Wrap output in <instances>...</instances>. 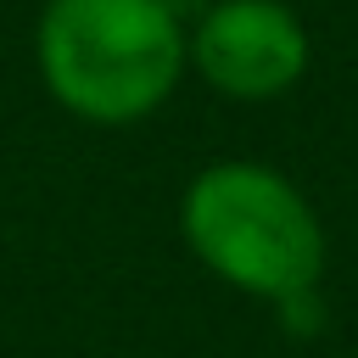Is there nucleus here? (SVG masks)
I'll return each instance as SVG.
<instances>
[{
  "instance_id": "2",
  "label": "nucleus",
  "mask_w": 358,
  "mask_h": 358,
  "mask_svg": "<svg viewBox=\"0 0 358 358\" xmlns=\"http://www.w3.org/2000/svg\"><path fill=\"white\" fill-rule=\"evenodd\" d=\"M185 246L224 285L291 302L319 285L324 229L308 196L268 162H213L179 196Z\"/></svg>"
},
{
  "instance_id": "3",
  "label": "nucleus",
  "mask_w": 358,
  "mask_h": 358,
  "mask_svg": "<svg viewBox=\"0 0 358 358\" xmlns=\"http://www.w3.org/2000/svg\"><path fill=\"white\" fill-rule=\"evenodd\" d=\"M196 73L229 101H274L308 73V28L280 0H213L185 34Z\"/></svg>"
},
{
  "instance_id": "1",
  "label": "nucleus",
  "mask_w": 358,
  "mask_h": 358,
  "mask_svg": "<svg viewBox=\"0 0 358 358\" xmlns=\"http://www.w3.org/2000/svg\"><path fill=\"white\" fill-rule=\"evenodd\" d=\"M39 78L84 123L157 112L185 73V22L168 0H45Z\"/></svg>"
}]
</instances>
